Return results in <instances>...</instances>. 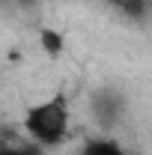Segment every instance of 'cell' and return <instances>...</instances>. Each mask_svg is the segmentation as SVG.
Instances as JSON below:
<instances>
[{"label": "cell", "mask_w": 152, "mask_h": 155, "mask_svg": "<svg viewBox=\"0 0 152 155\" xmlns=\"http://www.w3.org/2000/svg\"><path fill=\"white\" fill-rule=\"evenodd\" d=\"M18 3H30V0H18Z\"/></svg>", "instance_id": "cell-7"}, {"label": "cell", "mask_w": 152, "mask_h": 155, "mask_svg": "<svg viewBox=\"0 0 152 155\" xmlns=\"http://www.w3.org/2000/svg\"><path fill=\"white\" fill-rule=\"evenodd\" d=\"M39 45H42V51H45L48 57H60V54H63V48H66L63 36H60L57 30H51V27H45V30L39 33Z\"/></svg>", "instance_id": "cell-5"}, {"label": "cell", "mask_w": 152, "mask_h": 155, "mask_svg": "<svg viewBox=\"0 0 152 155\" xmlns=\"http://www.w3.org/2000/svg\"><path fill=\"white\" fill-rule=\"evenodd\" d=\"M111 3L131 21H146L149 15V0H111Z\"/></svg>", "instance_id": "cell-4"}, {"label": "cell", "mask_w": 152, "mask_h": 155, "mask_svg": "<svg viewBox=\"0 0 152 155\" xmlns=\"http://www.w3.org/2000/svg\"><path fill=\"white\" fill-rule=\"evenodd\" d=\"M75 155H134V152H131V149H125V143H119V140L111 137L107 131H101V134L87 137Z\"/></svg>", "instance_id": "cell-3"}, {"label": "cell", "mask_w": 152, "mask_h": 155, "mask_svg": "<svg viewBox=\"0 0 152 155\" xmlns=\"http://www.w3.org/2000/svg\"><path fill=\"white\" fill-rule=\"evenodd\" d=\"M21 128L30 143H36L39 149H57L66 143V137L72 131V104L66 96H48L30 104L24 110Z\"/></svg>", "instance_id": "cell-1"}, {"label": "cell", "mask_w": 152, "mask_h": 155, "mask_svg": "<svg viewBox=\"0 0 152 155\" xmlns=\"http://www.w3.org/2000/svg\"><path fill=\"white\" fill-rule=\"evenodd\" d=\"M0 155H45V149H39L30 140H24V143H0Z\"/></svg>", "instance_id": "cell-6"}, {"label": "cell", "mask_w": 152, "mask_h": 155, "mask_svg": "<svg viewBox=\"0 0 152 155\" xmlns=\"http://www.w3.org/2000/svg\"><path fill=\"white\" fill-rule=\"evenodd\" d=\"M125 107H128L125 96L119 90H114V87H101V90H95L90 96V110H93L95 122L101 125V131L116 128L122 122V116H125Z\"/></svg>", "instance_id": "cell-2"}]
</instances>
